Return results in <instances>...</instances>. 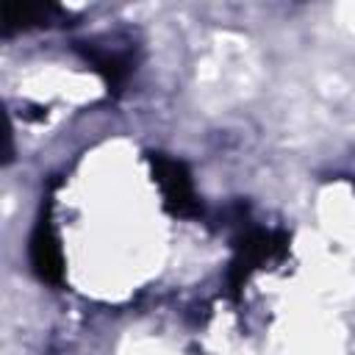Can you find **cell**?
I'll use <instances>...</instances> for the list:
<instances>
[{"label": "cell", "mask_w": 355, "mask_h": 355, "mask_svg": "<svg viewBox=\"0 0 355 355\" xmlns=\"http://www.w3.org/2000/svg\"><path fill=\"white\" fill-rule=\"evenodd\" d=\"M147 161H150V169H153V180L161 189L164 208L172 216H197L200 202H197L194 183H191V175H189L186 164L175 161L164 153H150Z\"/></svg>", "instance_id": "obj_1"}, {"label": "cell", "mask_w": 355, "mask_h": 355, "mask_svg": "<svg viewBox=\"0 0 355 355\" xmlns=\"http://www.w3.org/2000/svg\"><path fill=\"white\" fill-rule=\"evenodd\" d=\"M286 250V239L275 236V233H263V230H252L247 233L239 244H236V258L230 263V286L241 288L250 277L252 269H258L261 263L277 258Z\"/></svg>", "instance_id": "obj_2"}, {"label": "cell", "mask_w": 355, "mask_h": 355, "mask_svg": "<svg viewBox=\"0 0 355 355\" xmlns=\"http://www.w3.org/2000/svg\"><path fill=\"white\" fill-rule=\"evenodd\" d=\"M28 258H31V266L36 272L39 280L44 283H61L64 277V255H61V244H58V236L53 230V225L47 219H39L33 233H31V241H28Z\"/></svg>", "instance_id": "obj_3"}, {"label": "cell", "mask_w": 355, "mask_h": 355, "mask_svg": "<svg viewBox=\"0 0 355 355\" xmlns=\"http://www.w3.org/2000/svg\"><path fill=\"white\" fill-rule=\"evenodd\" d=\"M0 14H3V33H14L53 22L58 8L53 3H6Z\"/></svg>", "instance_id": "obj_4"}, {"label": "cell", "mask_w": 355, "mask_h": 355, "mask_svg": "<svg viewBox=\"0 0 355 355\" xmlns=\"http://www.w3.org/2000/svg\"><path fill=\"white\" fill-rule=\"evenodd\" d=\"M83 58L105 78L108 86H119L128 72H130V58L128 53H116V50H103V47H80Z\"/></svg>", "instance_id": "obj_5"}]
</instances>
